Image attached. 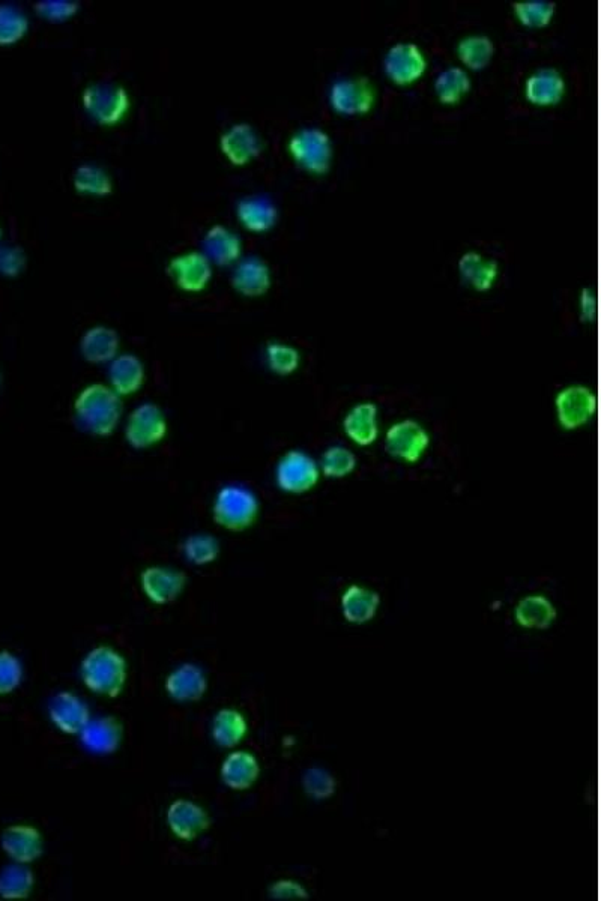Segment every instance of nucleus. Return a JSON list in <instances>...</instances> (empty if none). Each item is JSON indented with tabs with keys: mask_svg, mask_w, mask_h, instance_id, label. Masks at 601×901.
I'll list each match as a JSON object with an SVG mask.
<instances>
[{
	"mask_svg": "<svg viewBox=\"0 0 601 901\" xmlns=\"http://www.w3.org/2000/svg\"><path fill=\"white\" fill-rule=\"evenodd\" d=\"M74 413L83 430L94 436H110L121 419V395L101 383L86 386L74 403Z\"/></svg>",
	"mask_w": 601,
	"mask_h": 901,
	"instance_id": "nucleus-1",
	"label": "nucleus"
},
{
	"mask_svg": "<svg viewBox=\"0 0 601 901\" xmlns=\"http://www.w3.org/2000/svg\"><path fill=\"white\" fill-rule=\"evenodd\" d=\"M82 679L95 694L118 697L127 681V661L115 649L100 646L83 660Z\"/></svg>",
	"mask_w": 601,
	"mask_h": 901,
	"instance_id": "nucleus-2",
	"label": "nucleus"
},
{
	"mask_svg": "<svg viewBox=\"0 0 601 901\" xmlns=\"http://www.w3.org/2000/svg\"><path fill=\"white\" fill-rule=\"evenodd\" d=\"M287 151L301 169L313 175H324L333 163L334 151L330 134L319 127H306L296 131L287 143Z\"/></svg>",
	"mask_w": 601,
	"mask_h": 901,
	"instance_id": "nucleus-3",
	"label": "nucleus"
},
{
	"mask_svg": "<svg viewBox=\"0 0 601 901\" xmlns=\"http://www.w3.org/2000/svg\"><path fill=\"white\" fill-rule=\"evenodd\" d=\"M212 514L221 528L233 532L245 531L259 516V501L245 487L226 486L215 498Z\"/></svg>",
	"mask_w": 601,
	"mask_h": 901,
	"instance_id": "nucleus-4",
	"label": "nucleus"
},
{
	"mask_svg": "<svg viewBox=\"0 0 601 901\" xmlns=\"http://www.w3.org/2000/svg\"><path fill=\"white\" fill-rule=\"evenodd\" d=\"M82 106L92 121L103 127H113L127 115L130 97L115 83H92L83 91Z\"/></svg>",
	"mask_w": 601,
	"mask_h": 901,
	"instance_id": "nucleus-5",
	"label": "nucleus"
},
{
	"mask_svg": "<svg viewBox=\"0 0 601 901\" xmlns=\"http://www.w3.org/2000/svg\"><path fill=\"white\" fill-rule=\"evenodd\" d=\"M321 478L318 463L303 451H289L281 457L275 471V481L283 492L292 495L310 492Z\"/></svg>",
	"mask_w": 601,
	"mask_h": 901,
	"instance_id": "nucleus-6",
	"label": "nucleus"
},
{
	"mask_svg": "<svg viewBox=\"0 0 601 901\" xmlns=\"http://www.w3.org/2000/svg\"><path fill=\"white\" fill-rule=\"evenodd\" d=\"M331 107L342 115H364L375 106L376 88L367 77H343L331 86Z\"/></svg>",
	"mask_w": 601,
	"mask_h": 901,
	"instance_id": "nucleus-7",
	"label": "nucleus"
},
{
	"mask_svg": "<svg viewBox=\"0 0 601 901\" xmlns=\"http://www.w3.org/2000/svg\"><path fill=\"white\" fill-rule=\"evenodd\" d=\"M388 453L405 463H417L423 459L430 446L426 428L414 419H403L388 428L385 434Z\"/></svg>",
	"mask_w": 601,
	"mask_h": 901,
	"instance_id": "nucleus-8",
	"label": "nucleus"
},
{
	"mask_svg": "<svg viewBox=\"0 0 601 901\" xmlns=\"http://www.w3.org/2000/svg\"><path fill=\"white\" fill-rule=\"evenodd\" d=\"M555 409L556 418L564 430H577L588 424L595 415L597 397L588 386H567L556 395Z\"/></svg>",
	"mask_w": 601,
	"mask_h": 901,
	"instance_id": "nucleus-9",
	"label": "nucleus"
},
{
	"mask_svg": "<svg viewBox=\"0 0 601 901\" xmlns=\"http://www.w3.org/2000/svg\"><path fill=\"white\" fill-rule=\"evenodd\" d=\"M167 421L163 410L152 403H143L131 412L125 428L127 442L133 448L146 449L166 437Z\"/></svg>",
	"mask_w": 601,
	"mask_h": 901,
	"instance_id": "nucleus-10",
	"label": "nucleus"
},
{
	"mask_svg": "<svg viewBox=\"0 0 601 901\" xmlns=\"http://www.w3.org/2000/svg\"><path fill=\"white\" fill-rule=\"evenodd\" d=\"M427 70V58L414 43H397L390 47L384 59V71L396 85H411Z\"/></svg>",
	"mask_w": 601,
	"mask_h": 901,
	"instance_id": "nucleus-11",
	"label": "nucleus"
},
{
	"mask_svg": "<svg viewBox=\"0 0 601 901\" xmlns=\"http://www.w3.org/2000/svg\"><path fill=\"white\" fill-rule=\"evenodd\" d=\"M169 274L182 292L199 293L211 281L212 266L205 254L191 251L170 260Z\"/></svg>",
	"mask_w": 601,
	"mask_h": 901,
	"instance_id": "nucleus-12",
	"label": "nucleus"
},
{
	"mask_svg": "<svg viewBox=\"0 0 601 901\" xmlns=\"http://www.w3.org/2000/svg\"><path fill=\"white\" fill-rule=\"evenodd\" d=\"M220 149L232 166L241 167L259 157L262 140L251 125L242 122L221 134Z\"/></svg>",
	"mask_w": 601,
	"mask_h": 901,
	"instance_id": "nucleus-13",
	"label": "nucleus"
},
{
	"mask_svg": "<svg viewBox=\"0 0 601 901\" xmlns=\"http://www.w3.org/2000/svg\"><path fill=\"white\" fill-rule=\"evenodd\" d=\"M230 283L239 295L245 298H259L271 289V269L259 257H245L236 263Z\"/></svg>",
	"mask_w": 601,
	"mask_h": 901,
	"instance_id": "nucleus-14",
	"label": "nucleus"
},
{
	"mask_svg": "<svg viewBox=\"0 0 601 901\" xmlns=\"http://www.w3.org/2000/svg\"><path fill=\"white\" fill-rule=\"evenodd\" d=\"M140 582L146 597L152 603L163 606L172 603L181 595L187 585V576L181 571L152 567L143 571Z\"/></svg>",
	"mask_w": 601,
	"mask_h": 901,
	"instance_id": "nucleus-15",
	"label": "nucleus"
},
{
	"mask_svg": "<svg viewBox=\"0 0 601 901\" xmlns=\"http://www.w3.org/2000/svg\"><path fill=\"white\" fill-rule=\"evenodd\" d=\"M49 712L53 724L68 735H80L91 720L88 705L70 691L56 694L50 702Z\"/></svg>",
	"mask_w": 601,
	"mask_h": 901,
	"instance_id": "nucleus-16",
	"label": "nucleus"
},
{
	"mask_svg": "<svg viewBox=\"0 0 601 901\" xmlns=\"http://www.w3.org/2000/svg\"><path fill=\"white\" fill-rule=\"evenodd\" d=\"M167 822L176 837L191 841L211 826L208 813L200 805L187 799H178L167 810Z\"/></svg>",
	"mask_w": 601,
	"mask_h": 901,
	"instance_id": "nucleus-17",
	"label": "nucleus"
},
{
	"mask_svg": "<svg viewBox=\"0 0 601 901\" xmlns=\"http://www.w3.org/2000/svg\"><path fill=\"white\" fill-rule=\"evenodd\" d=\"M2 849L13 861L31 864L43 853V837L31 825H11L2 834Z\"/></svg>",
	"mask_w": 601,
	"mask_h": 901,
	"instance_id": "nucleus-18",
	"label": "nucleus"
},
{
	"mask_svg": "<svg viewBox=\"0 0 601 901\" xmlns=\"http://www.w3.org/2000/svg\"><path fill=\"white\" fill-rule=\"evenodd\" d=\"M564 76L555 68H540L525 82V97L535 106H553L564 98Z\"/></svg>",
	"mask_w": 601,
	"mask_h": 901,
	"instance_id": "nucleus-19",
	"label": "nucleus"
},
{
	"mask_svg": "<svg viewBox=\"0 0 601 901\" xmlns=\"http://www.w3.org/2000/svg\"><path fill=\"white\" fill-rule=\"evenodd\" d=\"M236 218L248 232L265 233L277 224L278 209L269 197L248 196L236 205Z\"/></svg>",
	"mask_w": 601,
	"mask_h": 901,
	"instance_id": "nucleus-20",
	"label": "nucleus"
},
{
	"mask_svg": "<svg viewBox=\"0 0 601 901\" xmlns=\"http://www.w3.org/2000/svg\"><path fill=\"white\" fill-rule=\"evenodd\" d=\"M343 430L346 436L360 446H369L379 436L378 407L366 401L349 410L343 419Z\"/></svg>",
	"mask_w": 601,
	"mask_h": 901,
	"instance_id": "nucleus-21",
	"label": "nucleus"
},
{
	"mask_svg": "<svg viewBox=\"0 0 601 901\" xmlns=\"http://www.w3.org/2000/svg\"><path fill=\"white\" fill-rule=\"evenodd\" d=\"M208 682L199 667L184 664L166 679V691L176 702H199L205 696Z\"/></svg>",
	"mask_w": 601,
	"mask_h": 901,
	"instance_id": "nucleus-22",
	"label": "nucleus"
},
{
	"mask_svg": "<svg viewBox=\"0 0 601 901\" xmlns=\"http://www.w3.org/2000/svg\"><path fill=\"white\" fill-rule=\"evenodd\" d=\"M202 245L209 262L218 266L233 265L241 257V239L221 224H215L206 232Z\"/></svg>",
	"mask_w": 601,
	"mask_h": 901,
	"instance_id": "nucleus-23",
	"label": "nucleus"
},
{
	"mask_svg": "<svg viewBox=\"0 0 601 901\" xmlns=\"http://www.w3.org/2000/svg\"><path fill=\"white\" fill-rule=\"evenodd\" d=\"M82 744L95 754H112L118 750L122 739V727L113 717L89 720L80 732Z\"/></svg>",
	"mask_w": 601,
	"mask_h": 901,
	"instance_id": "nucleus-24",
	"label": "nucleus"
},
{
	"mask_svg": "<svg viewBox=\"0 0 601 901\" xmlns=\"http://www.w3.org/2000/svg\"><path fill=\"white\" fill-rule=\"evenodd\" d=\"M381 606V595L373 589L352 585L342 595L343 618L351 624H367L375 618Z\"/></svg>",
	"mask_w": 601,
	"mask_h": 901,
	"instance_id": "nucleus-25",
	"label": "nucleus"
},
{
	"mask_svg": "<svg viewBox=\"0 0 601 901\" xmlns=\"http://www.w3.org/2000/svg\"><path fill=\"white\" fill-rule=\"evenodd\" d=\"M459 272L463 281L477 292L492 289L499 275L498 262L478 251H466L459 260Z\"/></svg>",
	"mask_w": 601,
	"mask_h": 901,
	"instance_id": "nucleus-26",
	"label": "nucleus"
},
{
	"mask_svg": "<svg viewBox=\"0 0 601 901\" xmlns=\"http://www.w3.org/2000/svg\"><path fill=\"white\" fill-rule=\"evenodd\" d=\"M260 766L256 757L247 751L229 754L221 766V778L232 790H247L259 778Z\"/></svg>",
	"mask_w": 601,
	"mask_h": 901,
	"instance_id": "nucleus-27",
	"label": "nucleus"
},
{
	"mask_svg": "<svg viewBox=\"0 0 601 901\" xmlns=\"http://www.w3.org/2000/svg\"><path fill=\"white\" fill-rule=\"evenodd\" d=\"M118 349V334L115 329L107 326H94L88 329L80 341L83 358L91 364H107L113 361Z\"/></svg>",
	"mask_w": 601,
	"mask_h": 901,
	"instance_id": "nucleus-28",
	"label": "nucleus"
},
{
	"mask_svg": "<svg viewBox=\"0 0 601 901\" xmlns=\"http://www.w3.org/2000/svg\"><path fill=\"white\" fill-rule=\"evenodd\" d=\"M514 618L526 630H546L555 622L556 609L544 595H528L517 603Z\"/></svg>",
	"mask_w": 601,
	"mask_h": 901,
	"instance_id": "nucleus-29",
	"label": "nucleus"
},
{
	"mask_svg": "<svg viewBox=\"0 0 601 901\" xmlns=\"http://www.w3.org/2000/svg\"><path fill=\"white\" fill-rule=\"evenodd\" d=\"M112 389L118 395H131L145 382V367L134 355H121L113 359L109 370Z\"/></svg>",
	"mask_w": 601,
	"mask_h": 901,
	"instance_id": "nucleus-30",
	"label": "nucleus"
},
{
	"mask_svg": "<svg viewBox=\"0 0 601 901\" xmlns=\"http://www.w3.org/2000/svg\"><path fill=\"white\" fill-rule=\"evenodd\" d=\"M244 715L235 709H221L212 720V738L223 748H233L247 735Z\"/></svg>",
	"mask_w": 601,
	"mask_h": 901,
	"instance_id": "nucleus-31",
	"label": "nucleus"
},
{
	"mask_svg": "<svg viewBox=\"0 0 601 901\" xmlns=\"http://www.w3.org/2000/svg\"><path fill=\"white\" fill-rule=\"evenodd\" d=\"M493 55H495V44L487 35H468L457 44V56L469 70H483L490 64Z\"/></svg>",
	"mask_w": 601,
	"mask_h": 901,
	"instance_id": "nucleus-32",
	"label": "nucleus"
},
{
	"mask_svg": "<svg viewBox=\"0 0 601 901\" xmlns=\"http://www.w3.org/2000/svg\"><path fill=\"white\" fill-rule=\"evenodd\" d=\"M74 190L85 196L106 197L112 194L113 182L109 173L97 164L85 163L77 167L73 176Z\"/></svg>",
	"mask_w": 601,
	"mask_h": 901,
	"instance_id": "nucleus-33",
	"label": "nucleus"
},
{
	"mask_svg": "<svg viewBox=\"0 0 601 901\" xmlns=\"http://www.w3.org/2000/svg\"><path fill=\"white\" fill-rule=\"evenodd\" d=\"M34 873L26 864L10 865L0 871V897L4 900H25L34 889Z\"/></svg>",
	"mask_w": 601,
	"mask_h": 901,
	"instance_id": "nucleus-34",
	"label": "nucleus"
},
{
	"mask_svg": "<svg viewBox=\"0 0 601 901\" xmlns=\"http://www.w3.org/2000/svg\"><path fill=\"white\" fill-rule=\"evenodd\" d=\"M469 89H471V79L463 68H445L436 76L435 92L441 103H459L468 94Z\"/></svg>",
	"mask_w": 601,
	"mask_h": 901,
	"instance_id": "nucleus-35",
	"label": "nucleus"
},
{
	"mask_svg": "<svg viewBox=\"0 0 601 901\" xmlns=\"http://www.w3.org/2000/svg\"><path fill=\"white\" fill-rule=\"evenodd\" d=\"M556 4L550 0H523L513 2V13L516 19L526 28H544L555 16Z\"/></svg>",
	"mask_w": 601,
	"mask_h": 901,
	"instance_id": "nucleus-36",
	"label": "nucleus"
},
{
	"mask_svg": "<svg viewBox=\"0 0 601 901\" xmlns=\"http://www.w3.org/2000/svg\"><path fill=\"white\" fill-rule=\"evenodd\" d=\"M357 469V457L345 446H331L321 460L322 474L333 480L348 477Z\"/></svg>",
	"mask_w": 601,
	"mask_h": 901,
	"instance_id": "nucleus-37",
	"label": "nucleus"
},
{
	"mask_svg": "<svg viewBox=\"0 0 601 901\" xmlns=\"http://www.w3.org/2000/svg\"><path fill=\"white\" fill-rule=\"evenodd\" d=\"M29 29V20L19 8L0 5V44L11 46L19 43Z\"/></svg>",
	"mask_w": 601,
	"mask_h": 901,
	"instance_id": "nucleus-38",
	"label": "nucleus"
},
{
	"mask_svg": "<svg viewBox=\"0 0 601 901\" xmlns=\"http://www.w3.org/2000/svg\"><path fill=\"white\" fill-rule=\"evenodd\" d=\"M268 367L278 376H289L298 370L301 356L295 347L284 343H269L266 347Z\"/></svg>",
	"mask_w": 601,
	"mask_h": 901,
	"instance_id": "nucleus-39",
	"label": "nucleus"
},
{
	"mask_svg": "<svg viewBox=\"0 0 601 901\" xmlns=\"http://www.w3.org/2000/svg\"><path fill=\"white\" fill-rule=\"evenodd\" d=\"M184 553L194 565H208L217 559L220 546L215 538L206 534L191 535L184 544Z\"/></svg>",
	"mask_w": 601,
	"mask_h": 901,
	"instance_id": "nucleus-40",
	"label": "nucleus"
},
{
	"mask_svg": "<svg viewBox=\"0 0 601 901\" xmlns=\"http://www.w3.org/2000/svg\"><path fill=\"white\" fill-rule=\"evenodd\" d=\"M79 2L73 0H41L35 5V11L41 19L50 23H64L79 13Z\"/></svg>",
	"mask_w": 601,
	"mask_h": 901,
	"instance_id": "nucleus-41",
	"label": "nucleus"
},
{
	"mask_svg": "<svg viewBox=\"0 0 601 901\" xmlns=\"http://www.w3.org/2000/svg\"><path fill=\"white\" fill-rule=\"evenodd\" d=\"M23 679V666L16 655L0 652V696L13 693Z\"/></svg>",
	"mask_w": 601,
	"mask_h": 901,
	"instance_id": "nucleus-42",
	"label": "nucleus"
},
{
	"mask_svg": "<svg viewBox=\"0 0 601 901\" xmlns=\"http://www.w3.org/2000/svg\"><path fill=\"white\" fill-rule=\"evenodd\" d=\"M303 786L307 795L315 799H327L336 792V780L333 775L321 768H312L306 771L303 777Z\"/></svg>",
	"mask_w": 601,
	"mask_h": 901,
	"instance_id": "nucleus-43",
	"label": "nucleus"
},
{
	"mask_svg": "<svg viewBox=\"0 0 601 901\" xmlns=\"http://www.w3.org/2000/svg\"><path fill=\"white\" fill-rule=\"evenodd\" d=\"M26 265V256L20 248H0V274L16 277Z\"/></svg>",
	"mask_w": 601,
	"mask_h": 901,
	"instance_id": "nucleus-44",
	"label": "nucleus"
},
{
	"mask_svg": "<svg viewBox=\"0 0 601 901\" xmlns=\"http://www.w3.org/2000/svg\"><path fill=\"white\" fill-rule=\"evenodd\" d=\"M269 895L275 900H307L309 892L293 880H280L269 888Z\"/></svg>",
	"mask_w": 601,
	"mask_h": 901,
	"instance_id": "nucleus-45",
	"label": "nucleus"
},
{
	"mask_svg": "<svg viewBox=\"0 0 601 901\" xmlns=\"http://www.w3.org/2000/svg\"><path fill=\"white\" fill-rule=\"evenodd\" d=\"M579 311L583 322H592L597 316V298L594 290L585 287L579 295Z\"/></svg>",
	"mask_w": 601,
	"mask_h": 901,
	"instance_id": "nucleus-46",
	"label": "nucleus"
}]
</instances>
